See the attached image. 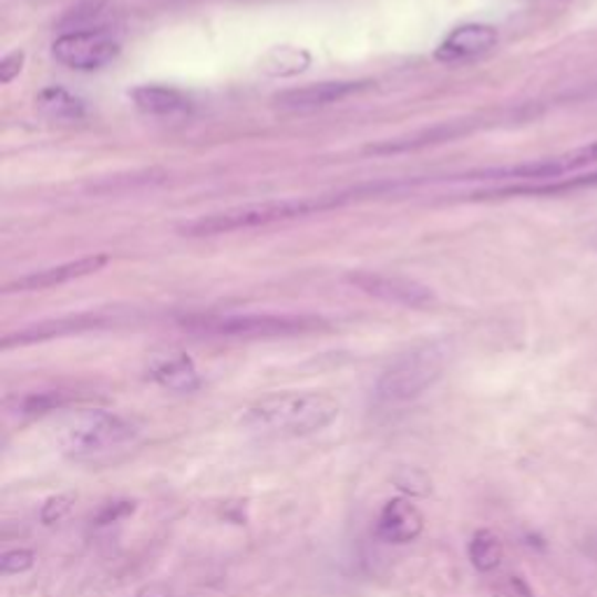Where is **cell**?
<instances>
[{"mask_svg":"<svg viewBox=\"0 0 597 597\" xmlns=\"http://www.w3.org/2000/svg\"><path fill=\"white\" fill-rule=\"evenodd\" d=\"M339 411V402L325 392H285L243 411L240 425L259 434L308 436L334 423Z\"/></svg>","mask_w":597,"mask_h":597,"instance_id":"1","label":"cell"},{"mask_svg":"<svg viewBox=\"0 0 597 597\" xmlns=\"http://www.w3.org/2000/svg\"><path fill=\"white\" fill-rule=\"evenodd\" d=\"M341 204V198H282V202H264V204H246L236 206L223 213H213L206 217H198L194 223L181 227L183 236L189 238H204V236H223L234 231H248L269 227L278 223H290V219L313 215L318 210L334 208Z\"/></svg>","mask_w":597,"mask_h":597,"instance_id":"2","label":"cell"},{"mask_svg":"<svg viewBox=\"0 0 597 597\" xmlns=\"http://www.w3.org/2000/svg\"><path fill=\"white\" fill-rule=\"evenodd\" d=\"M181 325L194 334L217 339H282L325 327L316 316L290 313H202L183 318Z\"/></svg>","mask_w":597,"mask_h":597,"instance_id":"3","label":"cell"},{"mask_svg":"<svg viewBox=\"0 0 597 597\" xmlns=\"http://www.w3.org/2000/svg\"><path fill=\"white\" fill-rule=\"evenodd\" d=\"M449 364V348L439 341L420 343L402 352L375 383V397L388 404H402L418 400L420 394L430 390Z\"/></svg>","mask_w":597,"mask_h":597,"instance_id":"4","label":"cell"},{"mask_svg":"<svg viewBox=\"0 0 597 597\" xmlns=\"http://www.w3.org/2000/svg\"><path fill=\"white\" fill-rule=\"evenodd\" d=\"M597 166V141L567 150L556 157L525 162L516 166H500V168H485L464 175L462 181H488V183H516V187L525 185H544L556 183L579 175L584 168Z\"/></svg>","mask_w":597,"mask_h":597,"instance_id":"5","label":"cell"},{"mask_svg":"<svg viewBox=\"0 0 597 597\" xmlns=\"http://www.w3.org/2000/svg\"><path fill=\"white\" fill-rule=\"evenodd\" d=\"M136 430L126 420L107 411H84L61 432V451L73 460H90L117 451L131 439Z\"/></svg>","mask_w":597,"mask_h":597,"instance_id":"6","label":"cell"},{"mask_svg":"<svg viewBox=\"0 0 597 597\" xmlns=\"http://www.w3.org/2000/svg\"><path fill=\"white\" fill-rule=\"evenodd\" d=\"M120 40L107 33V29L99 31H65L52 45L54 59L71 71L92 73L101 71L120 56Z\"/></svg>","mask_w":597,"mask_h":597,"instance_id":"7","label":"cell"},{"mask_svg":"<svg viewBox=\"0 0 597 597\" xmlns=\"http://www.w3.org/2000/svg\"><path fill=\"white\" fill-rule=\"evenodd\" d=\"M360 292L381 299L385 303L404 306V308H430L436 303V295L428 285L418 282L406 276H392L379 271H352L346 278Z\"/></svg>","mask_w":597,"mask_h":597,"instance_id":"8","label":"cell"},{"mask_svg":"<svg viewBox=\"0 0 597 597\" xmlns=\"http://www.w3.org/2000/svg\"><path fill=\"white\" fill-rule=\"evenodd\" d=\"M117 318L113 313H103V311H92V313H78V316H65L48 322H38L29 325L24 329L14 331V334H8L3 339V348L12 346H31V343H42L50 339H61V337H71V334H82V331H92V329H105L110 325H115Z\"/></svg>","mask_w":597,"mask_h":597,"instance_id":"9","label":"cell"},{"mask_svg":"<svg viewBox=\"0 0 597 597\" xmlns=\"http://www.w3.org/2000/svg\"><path fill=\"white\" fill-rule=\"evenodd\" d=\"M500 33L488 24H462L453 29L434 52V59L446 65H464L495 50Z\"/></svg>","mask_w":597,"mask_h":597,"instance_id":"10","label":"cell"},{"mask_svg":"<svg viewBox=\"0 0 597 597\" xmlns=\"http://www.w3.org/2000/svg\"><path fill=\"white\" fill-rule=\"evenodd\" d=\"M107 261H110L107 255L80 257V259H73V261L59 264V267L40 269V271H33V274L24 276V278H17L14 282H8L6 285L3 292L6 295H12V292H40V290H50V287H59V285L71 282V280L99 274Z\"/></svg>","mask_w":597,"mask_h":597,"instance_id":"11","label":"cell"},{"mask_svg":"<svg viewBox=\"0 0 597 597\" xmlns=\"http://www.w3.org/2000/svg\"><path fill=\"white\" fill-rule=\"evenodd\" d=\"M425 527V516L409 500H390L375 521V537L388 544H411Z\"/></svg>","mask_w":597,"mask_h":597,"instance_id":"12","label":"cell"},{"mask_svg":"<svg viewBox=\"0 0 597 597\" xmlns=\"http://www.w3.org/2000/svg\"><path fill=\"white\" fill-rule=\"evenodd\" d=\"M364 90H369V82H356V80L320 82V84L301 86V90L282 92L280 96H276V101L285 110H316L331 103H341Z\"/></svg>","mask_w":597,"mask_h":597,"instance_id":"13","label":"cell"},{"mask_svg":"<svg viewBox=\"0 0 597 597\" xmlns=\"http://www.w3.org/2000/svg\"><path fill=\"white\" fill-rule=\"evenodd\" d=\"M150 375L171 392H194L202 388V375H198L192 358L181 350L159 352L157 358H152Z\"/></svg>","mask_w":597,"mask_h":597,"instance_id":"14","label":"cell"},{"mask_svg":"<svg viewBox=\"0 0 597 597\" xmlns=\"http://www.w3.org/2000/svg\"><path fill=\"white\" fill-rule=\"evenodd\" d=\"M131 99H134L141 113L154 115V117L183 115L192 107V101L181 90H173V86H164V84L136 86V90L131 92Z\"/></svg>","mask_w":597,"mask_h":597,"instance_id":"15","label":"cell"},{"mask_svg":"<svg viewBox=\"0 0 597 597\" xmlns=\"http://www.w3.org/2000/svg\"><path fill=\"white\" fill-rule=\"evenodd\" d=\"M35 107L42 117L52 122H80L86 115L84 101L73 96L61 86H48L35 99Z\"/></svg>","mask_w":597,"mask_h":597,"instance_id":"16","label":"cell"},{"mask_svg":"<svg viewBox=\"0 0 597 597\" xmlns=\"http://www.w3.org/2000/svg\"><path fill=\"white\" fill-rule=\"evenodd\" d=\"M504 548L502 542L491 529H478L470 542V560L478 572H493L502 565Z\"/></svg>","mask_w":597,"mask_h":597,"instance_id":"17","label":"cell"},{"mask_svg":"<svg viewBox=\"0 0 597 597\" xmlns=\"http://www.w3.org/2000/svg\"><path fill=\"white\" fill-rule=\"evenodd\" d=\"M394 485L400 491H404L409 495H418V497H425L432 491L430 476L423 470H415V467H402L400 472H397Z\"/></svg>","mask_w":597,"mask_h":597,"instance_id":"18","label":"cell"},{"mask_svg":"<svg viewBox=\"0 0 597 597\" xmlns=\"http://www.w3.org/2000/svg\"><path fill=\"white\" fill-rule=\"evenodd\" d=\"M75 504V495L73 493H61L50 497L40 508V521L45 525H54L59 521H63L65 516L71 514V508Z\"/></svg>","mask_w":597,"mask_h":597,"instance_id":"19","label":"cell"},{"mask_svg":"<svg viewBox=\"0 0 597 597\" xmlns=\"http://www.w3.org/2000/svg\"><path fill=\"white\" fill-rule=\"evenodd\" d=\"M35 565V553L29 548H14L8 550L3 558H0V572L10 577V574H24Z\"/></svg>","mask_w":597,"mask_h":597,"instance_id":"20","label":"cell"},{"mask_svg":"<svg viewBox=\"0 0 597 597\" xmlns=\"http://www.w3.org/2000/svg\"><path fill=\"white\" fill-rule=\"evenodd\" d=\"M65 404V394L63 392H40V394H31L21 404L27 413H48L54 411L59 406Z\"/></svg>","mask_w":597,"mask_h":597,"instance_id":"21","label":"cell"},{"mask_svg":"<svg viewBox=\"0 0 597 597\" xmlns=\"http://www.w3.org/2000/svg\"><path fill=\"white\" fill-rule=\"evenodd\" d=\"M136 512V502L131 500H120V502H110L105 504L99 516H96V525H113V523H120L122 518L131 516Z\"/></svg>","mask_w":597,"mask_h":597,"instance_id":"22","label":"cell"},{"mask_svg":"<svg viewBox=\"0 0 597 597\" xmlns=\"http://www.w3.org/2000/svg\"><path fill=\"white\" fill-rule=\"evenodd\" d=\"M24 59H27V54L19 52V50L6 54L3 61H0V82L10 84L21 73V69H24Z\"/></svg>","mask_w":597,"mask_h":597,"instance_id":"23","label":"cell"},{"mask_svg":"<svg viewBox=\"0 0 597 597\" xmlns=\"http://www.w3.org/2000/svg\"><path fill=\"white\" fill-rule=\"evenodd\" d=\"M136 597H173V593L162 586V584H152V586H145L136 593Z\"/></svg>","mask_w":597,"mask_h":597,"instance_id":"24","label":"cell"},{"mask_svg":"<svg viewBox=\"0 0 597 597\" xmlns=\"http://www.w3.org/2000/svg\"><path fill=\"white\" fill-rule=\"evenodd\" d=\"M512 588L516 590L518 597H533V590L527 588V584L521 577H512Z\"/></svg>","mask_w":597,"mask_h":597,"instance_id":"25","label":"cell"},{"mask_svg":"<svg viewBox=\"0 0 597 597\" xmlns=\"http://www.w3.org/2000/svg\"><path fill=\"white\" fill-rule=\"evenodd\" d=\"M595 246H597V240H595Z\"/></svg>","mask_w":597,"mask_h":597,"instance_id":"26","label":"cell"}]
</instances>
